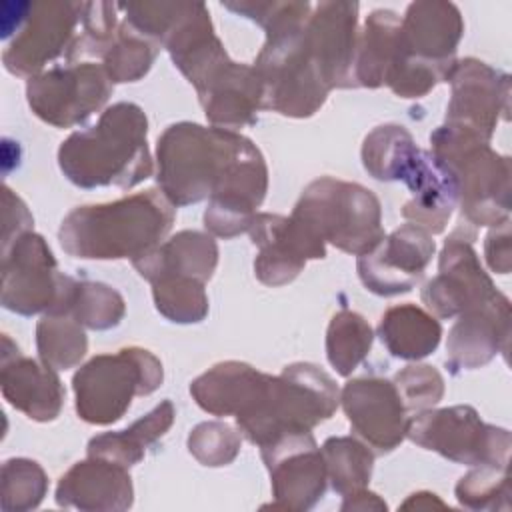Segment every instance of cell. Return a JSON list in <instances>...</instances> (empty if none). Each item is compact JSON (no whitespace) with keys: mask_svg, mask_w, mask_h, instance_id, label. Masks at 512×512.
<instances>
[{"mask_svg":"<svg viewBox=\"0 0 512 512\" xmlns=\"http://www.w3.org/2000/svg\"><path fill=\"white\" fill-rule=\"evenodd\" d=\"M160 192L174 206L204 198L260 204L268 190L262 152L246 136L194 122L170 124L156 144Z\"/></svg>","mask_w":512,"mask_h":512,"instance_id":"cell-1","label":"cell"},{"mask_svg":"<svg viewBox=\"0 0 512 512\" xmlns=\"http://www.w3.org/2000/svg\"><path fill=\"white\" fill-rule=\"evenodd\" d=\"M226 10L260 24L266 42L252 64L260 76L262 110L308 118L326 102L328 88L308 50L304 24L310 2H224Z\"/></svg>","mask_w":512,"mask_h":512,"instance_id":"cell-2","label":"cell"},{"mask_svg":"<svg viewBox=\"0 0 512 512\" xmlns=\"http://www.w3.org/2000/svg\"><path fill=\"white\" fill-rule=\"evenodd\" d=\"M174 218L176 206L162 192L146 190L74 208L62 220L58 240L74 258L134 262L164 240Z\"/></svg>","mask_w":512,"mask_h":512,"instance_id":"cell-3","label":"cell"},{"mask_svg":"<svg viewBox=\"0 0 512 512\" xmlns=\"http://www.w3.org/2000/svg\"><path fill=\"white\" fill-rule=\"evenodd\" d=\"M62 174L80 188H132L152 176L148 118L134 102L108 106L88 130L70 134L58 148Z\"/></svg>","mask_w":512,"mask_h":512,"instance_id":"cell-4","label":"cell"},{"mask_svg":"<svg viewBox=\"0 0 512 512\" xmlns=\"http://www.w3.org/2000/svg\"><path fill=\"white\" fill-rule=\"evenodd\" d=\"M462 34V14L452 2H412L400 18L398 52L384 86L400 98L426 96L448 80Z\"/></svg>","mask_w":512,"mask_h":512,"instance_id":"cell-5","label":"cell"},{"mask_svg":"<svg viewBox=\"0 0 512 512\" xmlns=\"http://www.w3.org/2000/svg\"><path fill=\"white\" fill-rule=\"evenodd\" d=\"M340 404L334 378L310 362H296L280 376L268 374L266 386L248 412L236 418L238 430L260 448L284 434L312 432Z\"/></svg>","mask_w":512,"mask_h":512,"instance_id":"cell-6","label":"cell"},{"mask_svg":"<svg viewBox=\"0 0 512 512\" xmlns=\"http://www.w3.org/2000/svg\"><path fill=\"white\" fill-rule=\"evenodd\" d=\"M430 154L452 174L468 224L496 226L510 216V160L480 136L442 124L430 134Z\"/></svg>","mask_w":512,"mask_h":512,"instance_id":"cell-7","label":"cell"},{"mask_svg":"<svg viewBox=\"0 0 512 512\" xmlns=\"http://www.w3.org/2000/svg\"><path fill=\"white\" fill-rule=\"evenodd\" d=\"M290 216L324 244L354 256L366 254L384 238L376 194L356 182L332 176L310 182Z\"/></svg>","mask_w":512,"mask_h":512,"instance_id":"cell-8","label":"cell"},{"mask_svg":"<svg viewBox=\"0 0 512 512\" xmlns=\"http://www.w3.org/2000/svg\"><path fill=\"white\" fill-rule=\"evenodd\" d=\"M162 378V362L150 350L130 346L116 354H98L72 378L76 412L88 424H114L136 396L160 388Z\"/></svg>","mask_w":512,"mask_h":512,"instance_id":"cell-9","label":"cell"},{"mask_svg":"<svg viewBox=\"0 0 512 512\" xmlns=\"http://www.w3.org/2000/svg\"><path fill=\"white\" fill-rule=\"evenodd\" d=\"M406 438L424 450L466 466L510 464V432L486 424L472 406L428 408L408 420Z\"/></svg>","mask_w":512,"mask_h":512,"instance_id":"cell-10","label":"cell"},{"mask_svg":"<svg viewBox=\"0 0 512 512\" xmlns=\"http://www.w3.org/2000/svg\"><path fill=\"white\" fill-rule=\"evenodd\" d=\"M76 280L58 270V262L36 232H24L2 248V306L20 316L60 314Z\"/></svg>","mask_w":512,"mask_h":512,"instance_id":"cell-11","label":"cell"},{"mask_svg":"<svg viewBox=\"0 0 512 512\" xmlns=\"http://www.w3.org/2000/svg\"><path fill=\"white\" fill-rule=\"evenodd\" d=\"M84 2H22L16 4L14 38L2 52L4 68L20 78L44 72V66L60 56L70 58Z\"/></svg>","mask_w":512,"mask_h":512,"instance_id":"cell-12","label":"cell"},{"mask_svg":"<svg viewBox=\"0 0 512 512\" xmlns=\"http://www.w3.org/2000/svg\"><path fill=\"white\" fill-rule=\"evenodd\" d=\"M474 228L460 224L444 242L438 274L422 288V302L438 318L460 316L476 308L508 306L510 300L494 286L472 248Z\"/></svg>","mask_w":512,"mask_h":512,"instance_id":"cell-13","label":"cell"},{"mask_svg":"<svg viewBox=\"0 0 512 512\" xmlns=\"http://www.w3.org/2000/svg\"><path fill=\"white\" fill-rule=\"evenodd\" d=\"M112 84L102 64L78 62L54 66L28 78L26 98L42 122L56 128H72L108 102Z\"/></svg>","mask_w":512,"mask_h":512,"instance_id":"cell-14","label":"cell"},{"mask_svg":"<svg viewBox=\"0 0 512 512\" xmlns=\"http://www.w3.org/2000/svg\"><path fill=\"white\" fill-rule=\"evenodd\" d=\"M452 86L446 122L490 142L500 120H508L510 76L476 58L454 64L448 80Z\"/></svg>","mask_w":512,"mask_h":512,"instance_id":"cell-15","label":"cell"},{"mask_svg":"<svg viewBox=\"0 0 512 512\" xmlns=\"http://www.w3.org/2000/svg\"><path fill=\"white\" fill-rule=\"evenodd\" d=\"M278 508L310 510L326 492L328 472L312 432L284 434L262 446Z\"/></svg>","mask_w":512,"mask_h":512,"instance_id":"cell-16","label":"cell"},{"mask_svg":"<svg viewBox=\"0 0 512 512\" xmlns=\"http://www.w3.org/2000/svg\"><path fill=\"white\" fill-rule=\"evenodd\" d=\"M432 234L416 224H402L366 254L356 268L362 284L378 296L410 292L434 256Z\"/></svg>","mask_w":512,"mask_h":512,"instance_id":"cell-17","label":"cell"},{"mask_svg":"<svg viewBox=\"0 0 512 512\" xmlns=\"http://www.w3.org/2000/svg\"><path fill=\"white\" fill-rule=\"evenodd\" d=\"M248 234L258 248L254 274L266 286H284L304 270L308 260L326 256V244L292 216L256 212Z\"/></svg>","mask_w":512,"mask_h":512,"instance_id":"cell-18","label":"cell"},{"mask_svg":"<svg viewBox=\"0 0 512 512\" xmlns=\"http://www.w3.org/2000/svg\"><path fill=\"white\" fill-rule=\"evenodd\" d=\"M358 2H318L304 24L308 50L328 90L354 88Z\"/></svg>","mask_w":512,"mask_h":512,"instance_id":"cell-19","label":"cell"},{"mask_svg":"<svg viewBox=\"0 0 512 512\" xmlns=\"http://www.w3.org/2000/svg\"><path fill=\"white\" fill-rule=\"evenodd\" d=\"M340 404L352 430L378 452H392L406 438L410 416L394 382L354 378L340 390Z\"/></svg>","mask_w":512,"mask_h":512,"instance_id":"cell-20","label":"cell"},{"mask_svg":"<svg viewBox=\"0 0 512 512\" xmlns=\"http://www.w3.org/2000/svg\"><path fill=\"white\" fill-rule=\"evenodd\" d=\"M194 88L208 122L216 128L236 132V128L254 124L262 110L264 90L258 72L230 56L210 68Z\"/></svg>","mask_w":512,"mask_h":512,"instance_id":"cell-21","label":"cell"},{"mask_svg":"<svg viewBox=\"0 0 512 512\" xmlns=\"http://www.w3.org/2000/svg\"><path fill=\"white\" fill-rule=\"evenodd\" d=\"M0 388L4 400L36 422L56 420L64 406V386L52 366L26 358L18 346L2 336Z\"/></svg>","mask_w":512,"mask_h":512,"instance_id":"cell-22","label":"cell"},{"mask_svg":"<svg viewBox=\"0 0 512 512\" xmlns=\"http://www.w3.org/2000/svg\"><path fill=\"white\" fill-rule=\"evenodd\" d=\"M134 500L132 478L126 466L88 456L76 462L56 486V504L86 512L128 510Z\"/></svg>","mask_w":512,"mask_h":512,"instance_id":"cell-23","label":"cell"},{"mask_svg":"<svg viewBox=\"0 0 512 512\" xmlns=\"http://www.w3.org/2000/svg\"><path fill=\"white\" fill-rule=\"evenodd\" d=\"M510 340V304L462 312L448 332L446 366L452 374L488 364L498 352L506 356Z\"/></svg>","mask_w":512,"mask_h":512,"instance_id":"cell-24","label":"cell"},{"mask_svg":"<svg viewBox=\"0 0 512 512\" xmlns=\"http://www.w3.org/2000/svg\"><path fill=\"white\" fill-rule=\"evenodd\" d=\"M132 264L150 284L160 278H194L206 284L218 264V244L208 232L182 230Z\"/></svg>","mask_w":512,"mask_h":512,"instance_id":"cell-25","label":"cell"},{"mask_svg":"<svg viewBox=\"0 0 512 512\" xmlns=\"http://www.w3.org/2000/svg\"><path fill=\"white\" fill-rule=\"evenodd\" d=\"M404 184L412 192V198L402 206V216L430 234L444 232L458 204L452 174L430 152L422 150Z\"/></svg>","mask_w":512,"mask_h":512,"instance_id":"cell-26","label":"cell"},{"mask_svg":"<svg viewBox=\"0 0 512 512\" xmlns=\"http://www.w3.org/2000/svg\"><path fill=\"white\" fill-rule=\"evenodd\" d=\"M268 374L246 362L226 360L214 364L190 384L196 404L214 416H242L258 400Z\"/></svg>","mask_w":512,"mask_h":512,"instance_id":"cell-27","label":"cell"},{"mask_svg":"<svg viewBox=\"0 0 512 512\" xmlns=\"http://www.w3.org/2000/svg\"><path fill=\"white\" fill-rule=\"evenodd\" d=\"M378 336L386 350L402 360H422L430 356L442 338L436 316L416 304L388 308L378 324Z\"/></svg>","mask_w":512,"mask_h":512,"instance_id":"cell-28","label":"cell"},{"mask_svg":"<svg viewBox=\"0 0 512 512\" xmlns=\"http://www.w3.org/2000/svg\"><path fill=\"white\" fill-rule=\"evenodd\" d=\"M174 416V404L170 400H162L126 430L94 436L88 442V456L112 460L126 468L134 466L144 458L146 450L170 430Z\"/></svg>","mask_w":512,"mask_h":512,"instance_id":"cell-29","label":"cell"},{"mask_svg":"<svg viewBox=\"0 0 512 512\" xmlns=\"http://www.w3.org/2000/svg\"><path fill=\"white\" fill-rule=\"evenodd\" d=\"M400 16L394 10L380 8L366 16L364 28L358 34L354 80L356 86L378 88L384 86V78L398 52Z\"/></svg>","mask_w":512,"mask_h":512,"instance_id":"cell-30","label":"cell"},{"mask_svg":"<svg viewBox=\"0 0 512 512\" xmlns=\"http://www.w3.org/2000/svg\"><path fill=\"white\" fill-rule=\"evenodd\" d=\"M412 134L398 124L374 128L362 144L364 170L382 182H404L420 158Z\"/></svg>","mask_w":512,"mask_h":512,"instance_id":"cell-31","label":"cell"},{"mask_svg":"<svg viewBox=\"0 0 512 512\" xmlns=\"http://www.w3.org/2000/svg\"><path fill=\"white\" fill-rule=\"evenodd\" d=\"M328 482L340 496L368 486L374 466V454L366 444L352 436H332L322 444Z\"/></svg>","mask_w":512,"mask_h":512,"instance_id":"cell-32","label":"cell"},{"mask_svg":"<svg viewBox=\"0 0 512 512\" xmlns=\"http://www.w3.org/2000/svg\"><path fill=\"white\" fill-rule=\"evenodd\" d=\"M372 326L348 308L336 312L326 332V356L340 376H350L372 348Z\"/></svg>","mask_w":512,"mask_h":512,"instance_id":"cell-33","label":"cell"},{"mask_svg":"<svg viewBox=\"0 0 512 512\" xmlns=\"http://www.w3.org/2000/svg\"><path fill=\"white\" fill-rule=\"evenodd\" d=\"M36 348L42 362L54 370L74 368L88 350L84 326L68 312L44 314L36 324Z\"/></svg>","mask_w":512,"mask_h":512,"instance_id":"cell-34","label":"cell"},{"mask_svg":"<svg viewBox=\"0 0 512 512\" xmlns=\"http://www.w3.org/2000/svg\"><path fill=\"white\" fill-rule=\"evenodd\" d=\"M160 44L138 34L126 22H120L112 42L102 54V66L112 82H136L148 74Z\"/></svg>","mask_w":512,"mask_h":512,"instance_id":"cell-35","label":"cell"},{"mask_svg":"<svg viewBox=\"0 0 512 512\" xmlns=\"http://www.w3.org/2000/svg\"><path fill=\"white\" fill-rule=\"evenodd\" d=\"M66 312L84 328L110 330L124 318L126 304L122 294L108 284L76 280Z\"/></svg>","mask_w":512,"mask_h":512,"instance_id":"cell-36","label":"cell"},{"mask_svg":"<svg viewBox=\"0 0 512 512\" xmlns=\"http://www.w3.org/2000/svg\"><path fill=\"white\" fill-rule=\"evenodd\" d=\"M156 310L170 322L196 324L208 314L204 282L194 278H160L152 282Z\"/></svg>","mask_w":512,"mask_h":512,"instance_id":"cell-37","label":"cell"},{"mask_svg":"<svg viewBox=\"0 0 512 512\" xmlns=\"http://www.w3.org/2000/svg\"><path fill=\"white\" fill-rule=\"evenodd\" d=\"M2 510L22 512L36 508L48 490V476L30 458H10L2 466Z\"/></svg>","mask_w":512,"mask_h":512,"instance_id":"cell-38","label":"cell"},{"mask_svg":"<svg viewBox=\"0 0 512 512\" xmlns=\"http://www.w3.org/2000/svg\"><path fill=\"white\" fill-rule=\"evenodd\" d=\"M456 498L470 510H508L510 476L508 468L476 466L456 484Z\"/></svg>","mask_w":512,"mask_h":512,"instance_id":"cell-39","label":"cell"},{"mask_svg":"<svg viewBox=\"0 0 512 512\" xmlns=\"http://www.w3.org/2000/svg\"><path fill=\"white\" fill-rule=\"evenodd\" d=\"M240 434L226 422H202L188 436L190 454L204 466H228L240 452Z\"/></svg>","mask_w":512,"mask_h":512,"instance_id":"cell-40","label":"cell"},{"mask_svg":"<svg viewBox=\"0 0 512 512\" xmlns=\"http://www.w3.org/2000/svg\"><path fill=\"white\" fill-rule=\"evenodd\" d=\"M394 386L408 412L434 408L444 396L442 374L428 364H410L394 376Z\"/></svg>","mask_w":512,"mask_h":512,"instance_id":"cell-41","label":"cell"},{"mask_svg":"<svg viewBox=\"0 0 512 512\" xmlns=\"http://www.w3.org/2000/svg\"><path fill=\"white\" fill-rule=\"evenodd\" d=\"M2 206H4V228H2V248H4L16 236L30 232L34 218L26 208L24 200L16 196L8 186H4L2 190Z\"/></svg>","mask_w":512,"mask_h":512,"instance_id":"cell-42","label":"cell"},{"mask_svg":"<svg viewBox=\"0 0 512 512\" xmlns=\"http://www.w3.org/2000/svg\"><path fill=\"white\" fill-rule=\"evenodd\" d=\"M484 256L490 270L498 274L510 272V218L496 224L494 230L486 236L484 242Z\"/></svg>","mask_w":512,"mask_h":512,"instance_id":"cell-43","label":"cell"},{"mask_svg":"<svg viewBox=\"0 0 512 512\" xmlns=\"http://www.w3.org/2000/svg\"><path fill=\"white\" fill-rule=\"evenodd\" d=\"M340 508L342 510H386V504L384 500L378 498V494L362 488L352 494H346L344 504Z\"/></svg>","mask_w":512,"mask_h":512,"instance_id":"cell-44","label":"cell"}]
</instances>
